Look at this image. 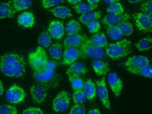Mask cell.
<instances>
[{"label":"cell","instance_id":"cell-1","mask_svg":"<svg viewBox=\"0 0 152 114\" xmlns=\"http://www.w3.org/2000/svg\"><path fill=\"white\" fill-rule=\"evenodd\" d=\"M24 57L15 51L7 52L0 57V71L10 78H23L26 74Z\"/></svg>","mask_w":152,"mask_h":114},{"label":"cell","instance_id":"cell-2","mask_svg":"<svg viewBox=\"0 0 152 114\" xmlns=\"http://www.w3.org/2000/svg\"><path fill=\"white\" fill-rule=\"evenodd\" d=\"M131 51V41L123 39L107 46L105 53L113 60H118L126 57Z\"/></svg>","mask_w":152,"mask_h":114},{"label":"cell","instance_id":"cell-3","mask_svg":"<svg viewBox=\"0 0 152 114\" xmlns=\"http://www.w3.org/2000/svg\"><path fill=\"white\" fill-rule=\"evenodd\" d=\"M28 62L34 71H42L46 68L48 59L46 51L42 47H38L28 55Z\"/></svg>","mask_w":152,"mask_h":114},{"label":"cell","instance_id":"cell-4","mask_svg":"<svg viewBox=\"0 0 152 114\" xmlns=\"http://www.w3.org/2000/svg\"><path fill=\"white\" fill-rule=\"evenodd\" d=\"M35 80L46 88H56L59 85V79L56 71L46 68L42 71H34Z\"/></svg>","mask_w":152,"mask_h":114},{"label":"cell","instance_id":"cell-5","mask_svg":"<svg viewBox=\"0 0 152 114\" xmlns=\"http://www.w3.org/2000/svg\"><path fill=\"white\" fill-rule=\"evenodd\" d=\"M136 27L142 33H149L152 30V14L151 13L134 12L132 14Z\"/></svg>","mask_w":152,"mask_h":114},{"label":"cell","instance_id":"cell-6","mask_svg":"<svg viewBox=\"0 0 152 114\" xmlns=\"http://www.w3.org/2000/svg\"><path fill=\"white\" fill-rule=\"evenodd\" d=\"M79 49L85 57L95 58L100 60L101 59L104 58L106 55L104 50L93 45L90 41L89 38L80 46Z\"/></svg>","mask_w":152,"mask_h":114},{"label":"cell","instance_id":"cell-7","mask_svg":"<svg viewBox=\"0 0 152 114\" xmlns=\"http://www.w3.org/2000/svg\"><path fill=\"white\" fill-rule=\"evenodd\" d=\"M26 93L22 87L17 84H13L9 88L6 93V99L12 104H20L24 101Z\"/></svg>","mask_w":152,"mask_h":114},{"label":"cell","instance_id":"cell-8","mask_svg":"<svg viewBox=\"0 0 152 114\" xmlns=\"http://www.w3.org/2000/svg\"><path fill=\"white\" fill-rule=\"evenodd\" d=\"M70 103V97L67 91H60L53 101V109L57 113H62L68 109Z\"/></svg>","mask_w":152,"mask_h":114},{"label":"cell","instance_id":"cell-9","mask_svg":"<svg viewBox=\"0 0 152 114\" xmlns=\"http://www.w3.org/2000/svg\"><path fill=\"white\" fill-rule=\"evenodd\" d=\"M96 94L103 106L107 109H111V104L109 98L108 90L107 89L104 76L96 81Z\"/></svg>","mask_w":152,"mask_h":114},{"label":"cell","instance_id":"cell-10","mask_svg":"<svg viewBox=\"0 0 152 114\" xmlns=\"http://www.w3.org/2000/svg\"><path fill=\"white\" fill-rule=\"evenodd\" d=\"M81 57H85L81 53L79 48H65L62 55V65L70 66L75 63Z\"/></svg>","mask_w":152,"mask_h":114},{"label":"cell","instance_id":"cell-11","mask_svg":"<svg viewBox=\"0 0 152 114\" xmlns=\"http://www.w3.org/2000/svg\"><path fill=\"white\" fill-rule=\"evenodd\" d=\"M124 67H132V68H140L149 66L150 60L146 56L135 55L129 57L122 63Z\"/></svg>","mask_w":152,"mask_h":114},{"label":"cell","instance_id":"cell-12","mask_svg":"<svg viewBox=\"0 0 152 114\" xmlns=\"http://www.w3.org/2000/svg\"><path fill=\"white\" fill-rule=\"evenodd\" d=\"M30 94L33 102L40 104L45 101L47 97V90L44 86L39 84H35L31 87Z\"/></svg>","mask_w":152,"mask_h":114},{"label":"cell","instance_id":"cell-13","mask_svg":"<svg viewBox=\"0 0 152 114\" xmlns=\"http://www.w3.org/2000/svg\"><path fill=\"white\" fill-rule=\"evenodd\" d=\"M107 82L110 85L114 95L116 97L119 96L122 92L124 84H123L122 80L119 78L117 74L114 72L109 74L107 76Z\"/></svg>","mask_w":152,"mask_h":114},{"label":"cell","instance_id":"cell-14","mask_svg":"<svg viewBox=\"0 0 152 114\" xmlns=\"http://www.w3.org/2000/svg\"><path fill=\"white\" fill-rule=\"evenodd\" d=\"M88 37L86 34H77L75 35L68 36L63 42V46L67 48H79L84 42L88 39Z\"/></svg>","mask_w":152,"mask_h":114},{"label":"cell","instance_id":"cell-15","mask_svg":"<svg viewBox=\"0 0 152 114\" xmlns=\"http://www.w3.org/2000/svg\"><path fill=\"white\" fill-rule=\"evenodd\" d=\"M48 30L51 37H53L56 40L61 39L65 34L63 23L59 20L50 21L48 25Z\"/></svg>","mask_w":152,"mask_h":114},{"label":"cell","instance_id":"cell-16","mask_svg":"<svg viewBox=\"0 0 152 114\" xmlns=\"http://www.w3.org/2000/svg\"><path fill=\"white\" fill-rule=\"evenodd\" d=\"M131 19V16L129 13H124L120 15H107L102 21L105 25L107 26H112V25H118V24L123 22H126L129 21Z\"/></svg>","mask_w":152,"mask_h":114},{"label":"cell","instance_id":"cell-17","mask_svg":"<svg viewBox=\"0 0 152 114\" xmlns=\"http://www.w3.org/2000/svg\"><path fill=\"white\" fill-rule=\"evenodd\" d=\"M88 69L83 62H75L71 65L67 69L66 74L68 76L78 77L84 76L87 74Z\"/></svg>","mask_w":152,"mask_h":114},{"label":"cell","instance_id":"cell-18","mask_svg":"<svg viewBox=\"0 0 152 114\" xmlns=\"http://www.w3.org/2000/svg\"><path fill=\"white\" fill-rule=\"evenodd\" d=\"M18 23L22 28H32L35 25V18L34 15L30 11H25V12L22 13L18 18Z\"/></svg>","mask_w":152,"mask_h":114},{"label":"cell","instance_id":"cell-19","mask_svg":"<svg viewBox=\"0 0 152 114\" xmlns=\"http://www.w3.org/2000/svg\"><path fill=\"white\" fill-rule=\"evenodd\" d=\"M92 67L95 74L98 76H104L110 72V67L109 64L100 60H95L92 62Z\"/></svg>","mask_w":152,"mask_h":114},{"label":"cell","instance_id":"cell-20","mask_svg":"<svg viewBox=\"0 0 152 114\" xmlns=\"http://www.w3.org/2000/svg\"><path fill=\"white\" fill-rule=\"evenodd\" d=\"M49 12L58 18H67L72 15V11L68 7L64 6H58L49 9Z\"/></svg>","mask_w":152,"mask_h":114},{"label":"cell","instance_id":"cell-21","mask_svg":"<svg viewBox=\"0 0 152 114\" xmlns=\"http://www.w3.org/2000/svg\"><path fill=\"white\" fill-rule=\"evenodd\" d=\"M125 69L128 72L131 73L132 74L141 76L147 78H151L152 77V67L151 65L149 66L140 67V68H132V67H125Z\"/></svg>","mask_w":152,"mask_h":114},{"label":"cell","instance_id":"cell-22","mask_svg":"<svg viewBox=\"0 0 152 114\" xmlns=\"http://www.w3.org/2000/svg\"><path fill=\"white\" fill-rule=\"evenodd\" d=\"M83 91L87 99L92 101L95 99L96 95V87L91 79H88L85 81Z\"/></svg>","mask_w":152,"mask_h":114},{"label":"cell","instance_id":"cell-23","mask_svg":"<svg viewBox=\"0 0 152 114\" xmlns=\"http://www.w3.org/2000/svg\"><path fill=\"white\" fill-rule=\"evenodd\" d=\"M101 16H102L101 11H91V12L80 15L79 20L81 23L86 25L88 23L93 22V21L100 20Z\"/></svg>","mask_w":152,"mask_h":114},{"label":"cell","instance_id":"cell-24","mask_svg":"<svg viewBox=\"0 0 152 114\" xmlns=\"http://www.w3.org/2000/svg\"><path fill=\"white\" fill-rule=\"evenodd\" d=\"M15 14L11 2L0 3V20L12 18Z\"/></svg>","mask_w":152,"mask_h":114},{"label":"cell","instance_id":"cell-25","mask_svg":"<svg viewBox=\"0 0 152 114\" xmlns=\"http://www.w3.org/2000/svg\"><path fill=\"white\" fill-rule=\"evenodd\" d=\"M89 40L94 46L103 48V49L108 46V42H107L106 36L102 32H97L91 38H89Z\"/></svg>","mask_w":152,"mask_h":114},{"label":"cell","instance_id":"cell-26","mask_svg":"<svg viewBox=\"0 0 152 114\" xmlns=\"http://www.w3.org/2000/svg\"><path fill=\"white\" fill-rule=\"evenodd\" d=\"M97 7H98V4L92 5L88 2L81 1V2L78 3L77 4L74 6V9L77 13L82 15L84 14V13L93 11L95 9H96Z\"/></svg>","mask_w":152,"mask_h":114},{"label":"cell","instance_id":"cell-27","mask_svg":"<svg viewBox=\"0 0 152 114\" xmlns=\"http://www.w3.org/2000/svg\"><path fill=\"white\" fill-rule=\"evenodd\" d=\"M82 31L81 24L75 20L69 21L65 27V32L67 36L75 35V34H79Z\"/></svg>","mask_w":152,"mask_h":114},{"label":"cell","instance_id":"cell-28","mask_svg":"<svg viewBox=\"0 0 152 114\" xmlns=\"http://www.w3.org/2000/svg\"><path fill=\"white\" fill-rule=\"evenodd\" d=\"M63 46L59 43L52 44L49 48V53L53 59L56 60H61L63 55Z\"/></svg>","mask_w":152,"mask_h":114},{"label":"cell","instance_id":"cell-29","mask_svg":"<svg viewBox=\"0 0 152 114\" xmlns=\"http://www.w3.org/2000/svg\"><path fill=\"white\" fill-rule=\"evenodd\" d=\"M136 49L140 52L147 51L151 48V36H147L140 41L135 44Z\"/></svg>","mask_w":152,"mask_h":114},{"label":"cell","instance_id":"cell-30","mask_svg":"<svg viewBox=\"0 0 152 114\" xmlns=\"http://www.w3.org/2000/svg\"><path fill=\"white\" fill-rule=\"evenodd\" d=\"M32 1L30 0H14L11 3L15 13L17 11H23L31 7Z\"/></svg>","mask_w":152,"mask_h":114},{"label":"cell","instance_id":"cell-31","mask_svg":"<svg viewBox=\"0 0 152 114\" xmlns=\"http://www.w3.org/2000/svg\"><path fill=\"white\" fill-rule=\"evenodd\" d=\"M107 13L109 15H120L125 13V9L119 1L111 4L107 7Z\"/></svg>","mask_w":152,"mask_h":114},{"label":"cell","instance_id":"cell-32","mask_svg":"<svg viewBox=\"0 0 152 114\" xmlns=\"http://www.w3.org/2000/svg\"><path fill=\"white\" fill-rule=\"evenodd\" d=\"M52 41V37L48 33V31H44L39 36L38 43L41 47L48 48L49 47Z\"/></svg>","mask_w":152,"mask_h":114},{"label":"cell","instance_id":"cell-33","mask_svg":"<svg viewBox=\"0 0 152 114\" xmlns=\"http://www.w3.org/2000/svg\"><path fill=\"white\" fill-rule=\"evenodd\" d=\"M107 32L110 38L113 40H119L123 37V34L117 25L108 26Z\"/></svg>","mask_w":152,"mask_h":114},{"label":"cell","instance_id":"cell-34","mask_svg":"<svg viewBox=\"0 0 152 114\" xmlns=\"http://www.w3.org/2000/svg\"><path fill=\"white\" fill-rule=\"evenodd\" d=\"M117 26L121 32L123 36H130L133 32V26L130 21L123 22L118 24Z\"/></svg>","mask_w":152,"mask_h":114},{"label":"cell","instance_id":"cell-35","mask_svg":"<svg viewBox=\"0 0 152 114\" xmlns=\"http://www.w3.org/2000/svg\"><path fill=\"white\" fill-rule=\"evenodd\" d=\"M73 100L75 104H83L86 101L84 92L83 90H77L74 91L73 93Z\"/></svg>","mask_w":152,"mask_h":114},{"label":"cell","instance_id":"cell-36","mask_svg":"<svg viewBox=\"0 0 152 114\" xmlns=\"http://www.w3.org/2000/svg\"><path fill=\"white\" fill-rule=\"evenodd\" d=\"M64 1L62 0H43L42 1V6L44 9H48L58 7Z\"/></svg>","mask_w":152,"mask_h":114},{"label":"cell","instance_id":"cell-37","mask_svg":"<svg viewBox=\"0 0 152 114\" xmlns=\"http://www.w3.org/2000/svg\"><path fill=\"white\" fill-rule=\"evenodd\" d=\"M18 110L10 104H4L0 107V114H17Z\"/></svg>","mask_w":152,"mask_h":114},{"label":"cell","instance_id":"cell-38","mask_svg":"<svg viewBox=\"0 0 152 114\" xmlns=\"http://www.w3.org/2000/svg\"><path fill=\"white\" fill-rule=\"evenodd\" d=\"M86 26L90 33H97L101 28L100 24L98 20L93 21V22L88 23L86 25Z\"/></svg>","mask_w":152,"mask_h":114},{"label":"cell","instance_id":"cell-39","mask_svg":"<svg viewBox=\"0 0 152 114\" xmlns=\"http://www.w3.org/2000/svg\"><path fill=\"white\" fill-rule=\"evenodd\" d=\"M69 114H86V109L83 104H75L71 110Z\"/></svg>","mask_w":152,"mask_h":114},{"label":"cell","instance_id":"cell-40","mask_svg":"<svg viewBox=\"0 0 152 114\" xmlns=\"http://www.w3.org/2000/svg\"><path fill=\"white\" fill-rule=\"evenodd\" d=\"M22 114H44V111L39 107H29L25 109Z\"/></svg>","mask_w":152,"mask_h":114},{"label":"cell","instance_id":"cell-41","mask_svg":"<svg viewBox=\"0 0 152 114\" xmlns=\"http://www.w3.org/2000/svg\"><path fill=\"white\" fill-rule=\"evenodd\" d=\"M140 10L143 13H151L152 11V1H145L144 3L142 4L141 7H140Z\"/></svg>","mask_w":152,"mask_h":114},{"label":"cell","instance_id":"cell-42","mask_svg":"<svg viewBox=\"0 0 152 114\" xmlns=\"http://www.w3.org/2000/svg\"><path fill=\"white\" fill-rule=\"evenodd\" d=\"M68 78H69V81L71 84V86L72 87V89L74 91H77L78 90V81L77 78L73 76H68Z\"/></svg>","mask_w":152,"mask_h":114},{"label":"cell","instance_id":"cell-43","mask_svg":"<svg viewBox=\"0 0 152 114\" xmlns=\"http://www.w3.org/2000/svg\"><path fill=\"white\" fill-rule=\"evenodd\" d=\"M56 67V64L55 62H50V61L48 62L47 65H46V68L52 69V70H55Z\"/></svg>","mask_w":152,"mask_h":114},{"label":"cell","instance_id":"cell-44","mask_svg":"<svg viewBox=\"0 0 152 114\" xmlns=\"http://www.w3.org/2000/svg\"><path fill=\"white\" fill-rule=\"evenodd\" d=\"M88 114H101L100 110L98 109H91V111H89Z\"/></svg>","mask_w":152,"mask_h":114},{"label":"cell","instance_id":"cell-45","mask_svg":"<svg viewBox=\"0 0 152 114\" xmlns=\"http://www.w3.org/2000/svg\"><path fill=\"white\" fill-rule=\"evenodd\" d=\"M81 1H80V0H68L67 2L69 4H72V5H76L78 3L81 2Z\"/></svg>","mask_w":152,"mask_h":114},{"label":"cell","instance_id":"cell-46","mask_svg":"<svg viewBox=\"0 0 152 114\" xmlns=\"http://www.w3.org/2000/svg\"><path fill=\"white\" fill-rule=\"evenodd\" d=\"M4 91V88L3 83L1 82V81H0V97L2 95Z\"/></svg>","mask_w":152,"mask_h":114},{"label":"cell","instance_id":"cell-47","mask_svg":"<svg viewBox=\"0 0 152 114\" xmlns=\"http://www.w3.org/2000/svg\"><path fill=\"white\" fill-rule=\"evenodd\" d=\"M118 1L117 0H112V1H111V0H105L104 1V2L105 4H109V5H111V4H113L116 3V2H118Z\"/></svg>","mask_w":152,"mask_h":114},{"label":"cell","instance_id":"cell-48","mask_svg":"<svg viewBox=\"0 0 152 114\" xmlns=\"http://www.w3.org/2000/svg\"><path fill=\"white\" fill-rule=\"evenodd\" d=\"M87 2L92 5H97V3H99V1L98 0H88Z\"/></svg>","mask_w":152,"mask_h":114},{"label":"cell","instance_id":"cell-49","mask_svg":"<svg viewBox=\"0 0 152 114\" xmlns=\"http://www.w3.org/2000/svg\"><path fill=\"white\" fill-rule=\"evenodd\" d=\"M140 1H137V0H136V1H129V2L130 3H131V4H135V3H138V2H140Z\"/></svg>","mask_w":152,"mask_h":114}]
</instances>
